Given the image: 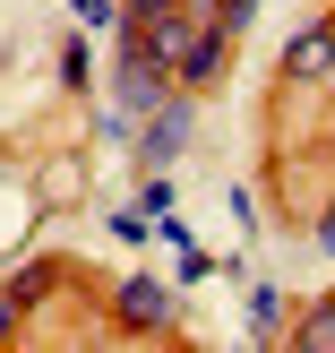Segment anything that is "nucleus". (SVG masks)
<instances>
[{
    "instance_id": "5",
    "label": "nucleus",
    "mask_w": 335,
    "mask_h": 353,
    "mask_svg": "<svg viewBox=\"0 0 335 353\" xmlns=\"http://www.w3.org/2000/svg\"><path fill=\"white\" fill-rule=\"evenodd\" d=\"M250 319H258V336H275V327H284V293H258Z\"/></svg>"
},
{
    "instance_id": "10",
    "label": "nucleus",
    "mask_w": 335,
    "mask_h": 353,
    "mask_svg": "<svg viewBox=\"0 0 335 353\" xmlns=\"http://www.w3.org/2000/svg\"><path fill=\"white\" fill-rule=\"evenodd\" d=\"M318 250H327V259H335V207H327V224H318Z\"/></svg>"
},
{
    "instance_id": "4",
    "label": "nucleus",
    "mask_w": 335,
    "mask_h": 353,
    "mask_svg": "<svg viewBox=\"0 0 335 353\" xmlns=\"http://www.w3.org/2000/svg\"><path fill=\"white\" fill-rule=\"evenodd\" d=\"M181 138H189V103H155V121H147V164H172Z\"/></svg>"
},
{
    "instance_id": "9",
    "label": "nucleus",
    "mask_w": 335,
    "mask_h": 353,
    "mask_svg": "<svg viewBox=\"0 0 335 353\" xmlns=\"http://www.w3.org/2000/svg\"><path fill=\"white\" fill-rule=\"evenodd\" d=\"M78 26H112V0H78Z\"/></svg>"
},
{
    "instance_id": "2",
    "label": "nucleus",
    "mask_w": 335,
    "mask_h": 353,
    "mask_svg": "<svg viewBox=\"0 0 335 353\" xmlns=\"http://www.w3.org/2000/svg\"><path fill=\"white\" fill-rule=\"evenodd\" d=\"M327 69H335V17H310V26L284 43V78L310 86V78H327Z\"/></svg>"
},
{
    "instance_id": "8",
    "label": "nucleus",
    "mask_w": 335,
    "mask_h": 353,
    "mask_svg": "<svg viewBox=\"0 0 335 353\" xmlns=\"http://www.w3.org/2000/svg\"><path fill=\"white\" fill-rule=\"evenodd\" d=\"M301 345H335V302H327V310H310V319H301Z\"/></svg>"
},
{
    "instance_id": "7",
    "label": "nucleus",
    "mask_w": 335,
    "mask_h": 353,
    "mask_svg": "<svg viewBox=\"0 0 335 353\" xmlns=\"http://www.w3.org/2000/svg\"><path fill=\"white\" fill-rule=\"evenodd\" d=\"M112 233H120V241H147V233H155V216H147V207H120Z\"/></svg>"
},
{
    "instance_id": "3",
    "label": "nucleus",
    "mask_w": 335,
    "mask_h": 353,
    "mask_svg": "<svg viewBox=\"0 0 335 353\" xmlns=\"http://www.w3.org/2000/svg\"><path fill=\"white\" fill-rule=\"evenodd\" d=\"M120 319L129 327H172V293L147 285V276H129V285H120Z\"/></svg>"
},
{
    "instance_id": "6",
    "label": "nucleus",
    "mask_w": 335,
    "mask_h": 353,
    "mask_svg": "<svg viewBox=\"0 0 335 353\" xmlns=\"http://www.w3.org/2000/svg\"><path fill=\"white\" fill-rule=\"evenodd\" d=\"M26 302H34V285H17V293H0V345L17 336V310H26Z\"/></svg>"
},
{
    "instance_id": "1",
    "label": "nucleus",
    "mask_w": 335,
    "mask_h": 353,
    "mask_svg": "<svg viewBox=\"0 0 335 353\" xmlns=\"http://www.w3.org/2000/svg\"><path fill=\"white\" fill-rule=\"evenodd\" d=\"M164 86H172V69L129 34V52H120V112H155V103H164Z\"/></svg>"
}]
</instances>
